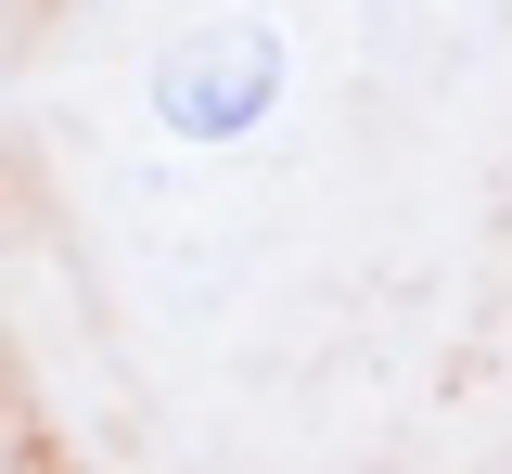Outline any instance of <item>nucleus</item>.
Returning <instances> with one entry per match:
<instances>
[{
    "instance_id": "f257e3e1",
    "label": "nucleus",
    "mask_w": 512,
    "mask_h": 474,
    "mask_svg": "<svg viewBox=\"0 0 512 474\" xmlns=\"http://www.w3.org/2000/svg\"><path fill=\"white\" fill-rule=\"evenodd\" d=\"M269 103H282V26H256V13L205 26L154 65V129L167 141H244V129H269Z\"/></svg>"
}]
</instances>
